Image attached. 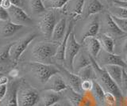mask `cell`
Segmentation results:
<instances>
[{"label":"cell","mask_w":127,"mask_h":106,"mask_svg":"<svg viewBox=\"0 0 127 106\" xmlns=\"http://www.w3.org/2000/svg\"><path fill=\"white\" fill-rule=\"evenodd\" d=\"M109 13L111 15H113V16H115L117 18L127 19V9L113 6L110 9Z\"/></svg>","instance_id":"obj_29"},{"label":"cell","mask_w":127,"mask_h":106,"mask_svg":"<svg viewBox=\"0 0 127 106\" xmlns=\"http://www.w3.org/2000/svg\"><path fill=\"white\" fill-rule=\"evenodd\" d=\"M43 87L44 90H52V91L57 93H63L65 89L68 88L60 73L52 76L43 85Z\"/></svg>","instance_id":"obj_13"},{"label":"cell","mask_w":127,"mask_h":106,"mask_svg":"<svg viewBox=\"0 0 127 106\" xmlns=\"http://www.w3.org/2000/svg\"><path fill=\"white\" fill-rule=\"evenodd\" d=\"M125 61L126 63V64H127V54L126 55V59H125Z\"/></svg>","instance_id":"obj_45"},{"label":"cell","mask_w":127,"mask_h":106,"mask_svg":"<svg viewBox=\"0 0 127 106\" xmlns=\"http://www.w3.org/2000/svg\"><path fill=\"white\" fill-rule=\"evenodd\" d=\"M0 21H9V14H8L7 10L2 8V6H0Z\"/></svg>","instance_id":"obj_34"},{"label":"cell","mask_w":127,"mask_h":106,"mask_svg":"<svg viewBox=\"0 0 127 106\" xmlns=\"http://www.w3.org/2000/svg\"><path fill=\"white\" fill-rule=\"evenodd\" d=\"M2 2H3V0H0V6H2Z\"/></svg>","instance_id":"obj_44"},{"label":"cell","mask_w":127,"mask_h":106,"mask_svg":"<svg viewBox=\"0 0 127 106\" xmlns=\"http://www.w3.org/2000/svg\"><path fill=\"white\" fill-rule=\"evenodd\" d=\"M99 32H100L99 33L106 34L107 36L112 37L114 40L122 38L126 34L118 28L110 13H104L102 17L100 18Z\"/></svg>","instance_id":"obj_9"},{"label":"cell","mask_w":127,"mask_h":106,"mask_svg":"<svg viewBox=\"0 0 127 106\" xmlns=\"http://www.w3.org/2000/svg\"><path fill=\"white\" fill-rule=\"evenodd\" d=\"M104 6L99 0H84L81 15L82 19H86L102 11Z\"/></svg>","instance_id":"obj_14"},{"label":"cell","mask_w":127,"mask_h":106,"mask_svg":"<svg viewBox=\"0 0 127 106\" xmlns=\"http://www.w3.org/2000/svg\"><path fill=\"white\" fill-rule=\"evenodd\" d=\"M95 61L102 68L107 65H118L124 69L127 68V64L125 60L120 55L106 52L103 49H102L98 53V56L95 59Z\"/></svg>","instance_id":"obj_10"},{"label":"cell","mask_w":127,"mask_h":106,"mask_svg":"<svg viewBox=\"0 0 127 106\" xmlns=\"http://www.w3.org/2000/svg\"><path fill=\"white\" fill-rule=\"evenodd\" d=\"M71 0H43L45 9L49 10H59L63 9Z\"/></svg>","instance_id":"obj_25"},{"label":"cell","mask_w":127,"mask_h":106,"mask_svg":"<svg viewBox=\"0 0 127 106\" xmlns=\"http://www.w3.org/2000/svg\"><path fill=\"white\" fill-rule=\"evenodd\" d=\"M60 43L40 41L34 44L30 51V62L53 64Z\"/></svg>","instance_id":"obj_1"},{"label":"cell","mask_w":127,"mask_h":106,"mask_svg":"<svg viewBox=\"0 0 127 106\" xmlns=\"http://www.w3.org/2000/svg\"><path fill=\"white\" fill-rule=\"evenodd\" d=\"M111 16H112V18L114 19V22L116 23V25H118V28L124 33H127V19L119 18L115 16H113V15H111Z\"/></svg>","instance_id":"obj_31"},{"label":"cell","mask_w":127,"mask_h":106,"mask_svg":"<svg viewBox=\"0 0 127 106\" xmlns=\"http://www.w3.org/2000/svg\"><path fill=\"white\" fill-rule=\"evenodd\" d=\"M82 48V44L77 41L75 37L74 31H72L67 37L64 52V66L72 72V64L75 56Z\"/></svg>","instance_id":"obj_8"},{"label":"cell","mask_w":127,"mask_h":106,"mask_svg":"<svg viewBox=\"0 0 127 106\" xmlns=\"http://www.w3.org/2000/svg\"><path fill=\"white\" fill-rule=\"evenodd\" d=\"M112 3L113 6H114L127 9V1H124V0H113Z\"/></svg>","instance_id":"obj_36"},{"label":"cell","mask_w":127,"mask_h":106,"mask_svg":"<svg viewBox=\"0 0 127 106\" xmlns=\"http://www.w3.org/2000/svg\"><path fill=\"white\" fill-rule=\"evenodd\" d=\"M9 14V21L18 25H33V20L20 6L12 5L7 10Z\"/></svg>","instance_id":"obj_11"},{"label":"cell","mask_w":127,"mask_h":106,"mask_svg":"<svg viewBox=\"0 0 127 106\" xmlns=\"http://www.w3.org/2000/svg\"><path fill=\"white\" fill-rule=\"evenodd\" d=\"M124 1H127V0H124Z\"/></svg>","instance_id":"obj_48"},{"label":"cell","mask_w":127,"mask_h":106,"mask_svg":"<svg viewBox=\"0 0 127 106\" xmlns=\"http://www.w3.org/2000/svg\"><path fill=\"white\" fill-rule=\"evenodd\" d=\"M10 46H5L0 49V63H6L10 60Z\"/></svg>","instance_id":"obj_30"},{"label":"cell","mask_w":127,"mask_h":106,"mask_svg":"<svg viewBox=\"0 0 127 106\" xmlns=\"http://www.w3.org/2000/svg\"><path fill=\"white\" fill-rule=\"evenodd\" d=\"M40 100L41 94L37 89L21 82L18 90V106H34Z\"/></svg>","instance_id":"obj_5"},{"label":"cell","mask_w":127,"mask_h":106,"mask_svg":"<svg viewBox=\"0 0 127 106\" xmlns=\"http://www.w3.org/2000/svg\"><path fill=\"white\" fill-rule=\"evenodd\" d=\"M84 0H71L62 9L64 13L70 16L72 19L77 20L81 18Z\"/></svg>","instance_id":"obj_15"},{"label":"cell","mask_w":127,"mask_h":106,"mask_svg":"<svg viewBox=\"0 0 127 106\" xmlns=\"http://www.w3.org/2000/svg\"><path fill=\"white\" fill-rule=\"evenodd\" d=\"M36 33H30L26 36L20 38L19 40L15 41L10 46V61H12L14 64H16L20 60L24 52L26 50L31 42L37 37Z\"/></svg>","instance_id":"obj_6"},{"label":"cell","mask_w":127,"mask_h":106,"mask_svg":"<svg viewBox=\"0 0 127 106\" xmlns=\"http://www.w3.org/2000/svg\"><path fill=\"white\" fill-rule=\"evenodd\" d=\"M9 75L12 78H16V77H18V70L17 69H13V70H11L10 73H9Z\"/></svg>","instance_id":"obj_41"},{"label":"cell","mask_w":127,"mask_h":106,"mask_svg":"<svg viewBox=\"0 0 127 106\" xmlns=\"http://www.w3.org/2000/svg\"><path fill=\"white\" fill-rule=\"evenodd\" d=\"M8 90V84L0 85V101H3Z\"/></svg>","instance_id":"obj_35"},{"label":"cell","mask_w":127,"mask_h":106,"mask_svg":"<svg viewBox=\"0 0 127 106\" xmlns=\"http://www.w3.org/2000/svg\"><path fill=\"white\" fill-rule=\"evenodd\" d=\"M29 6L31 12L34 14H43L45 12L43 0H29Z\"/></svg>","instance_id":"obj_27"},{"label":"cell","mask_w":127,"mask_h":106,"mask_svg":"<svg viewBox=\"0 0 127 106\" xmlns=\"http://www.w3.org/2000/svg\"><path fill=\"white\" fill-rule=\"evenodd\" d=\"M58 21L57 13L54 10H50L41 14L38 20L37 25L40 31L46 39H51L54 27Z\"/></svg>","instance_id":"obj_7"},{"label":"cell","mask_w":127,"mask_h":106,"mask_svg":"<svg viewBox=\"0 0 127 106\" xmlns=\"http://www.w3.org/2000/svg\"><path fill=\"white\" fill-rule=\"evenodd\" d=\"M26 66L33 77L40 84L43 85L52 76L60 73L59 67L54 64H41V63L30 62L27 64Z\"/></svg>","instance_id":"obj_3"},{"label":"cell","mask_w":127,"mask_h":106,"mask_svg":"<svg viewBox=\"0 0 127 106\" xmlns=\"http://www.w3.org/2000/svg\"><path fill=\"white\" fill-rule=\"evenodd\" d=\"M96 37L98 38L99 43H100L102 49L110 53H114L115 42L112 37L103 33H98Z\"/></svg>","instance_id":"obj_23"},{"label":"cell","mask_w":127,"mask_h":106,"mask_svg":"<svg viewBox=\"0 0 127 106\" xmlns=\"http://www.w3.org/2000/svg\"><path fill=\"white\" fill-rule=\"evenodd\" d=\"M76 74L81 78L82 81H84V80L95 81V78H96L95 70L93 68V66L91 65V64L88 66H85V67H83V69H81Z\"/></svg>","instance_id":"obj_24"},{"label":"cell","mask_w":127,"mask_h":106,"mask_svg":"<svg viewBox=\"0 0 127 106\" xmlns=\"http://www.w3.org/2000/svg\"><path fill=\"white\" fill-rule=\"evenodd\" d=\"M91 65L93 66V68L95 72V82H97L98 83L101 85V87L103 89L105 92H109L113 93L114 95L117 97L118 101V104L120 106V104L122 101L123 94L122 93L121 89L119 88V86L115 83V82L111 79V78L109 76V74L105 70L104 68L100 67L98 64L95 59H93L91 56Z\"/></svg>","instance_id":"obj_2"},{"label":"cell","mask_w":127,"mask_h":106,"mask_svg":"<svg viewBox=\"0 0 127 106\" xmlns=\"http://www.w3.org/2000/svg\"><path fill=\"white\" fill-rule=\"evenodd\" d=\"M63 99L62 93H57L52 90H44L41 95V100L45 106H54Z\"/></svg>","instance_id":"obj_20"},{"label":"cell","mask_w":127,"mask_h":106,"mask_svg":"<svg viewBox=\"0 0 127 106\" xmlns=\"http://www.w3.org/2000/svg\"><path fill=\"white\" fill-rule=\"evenodd\" d=\"M85 50L93 59H96L98 53L102 50V47L96 37H87L83 41V44Z\"/></svg>","instance_id":"obj_18"},{"label":"cell","mask_w":127,"mask_h":106,"mask_svg":"<svg viewBox=\"0 0 127 106\" xmlns=\"http://www.w3.org/2000/svg\"><path fill=\"white\" fill-rule=\"evenodd\" d=\"M34 106H45V104L43 103V101L41 100H40V101L38 102V103H37Z\"/></svg>","instance_id":"obj_43"},{"label":"cell","mask_w":127,"mask_h":106,"mask_svg":"<svg viewBox=\"0 0 127 106\" xmlns=\"http://www.w3.org/2000/svg\"><path fill=\"white\" fill-rule=\"evenodd\" d=\"M60 69V74H61L64 80L66 82L67 87L73 89L74 91L83 93L81 89V83L82 79L79 78L76 74L70 71L67 69H66L64 66H59L57 65Z\"/></svg>","instance_id":"obj_12"},{"label":"cell","mask_w":127,"mask_h":106,"mask_svg":"<svg viewBox=\"0 0 127 106\" xmlns=\"http://www.w3.org/2000/svg\"><path fill=\"white\" fill-rule=\"evenodd\" d=\"M91 64V56L87 53L86 50L81 48L78 54L75 56L73 64H72V72L77 74L79 70L83 69L85 66H88Z\"/></svg>","instance_id":"obj_17"},{"label":"cell","mask_w":127,"mask_h":106,"mask_svg":"<svg viewBox=\"0 0 127 106\" xmlns=\"http://www.w3.org/2000/svg\"><path fill=\"white\" fill-rule=\"evenodd\" d=\"M23 28L22 25H18L10 21H2L0 24V37L6 38L14 35L16 33Z\"/></svg>","instance_id":"obj_21"},{"label":"cell","mask_w":127,"mask_h":106,"mask_svg":"<svg viewBox=\"0 0 127 106\" xmlns=\"http://www.w3.org/2000/svg\"><path fill=\"white\" fill-rule=\"evenodd\" d=\"M57 106H73V105H71L70 102L66 99V98H64V99H62L61 101L59 102Z\"/></svg>","instance_id":"obj_39"},{"label":"cell","mask_w":127,"mask_h":106,"mask_svg":"<svg viewBox=\"0 0 127 106\" xmlns=\"http://www.w3.org/2000/svg\"><path fill=\"white\" fill-rule=\"evenodd\" d=\"M122 40L121 44L122 52L126 55L127 54V33L123 37H122Z\"/></svg>","instance_id":"obj_37"},{"label":"cell","mask_w":127,"mask_h":106,"mask_svg":"<svg viewBox=\"0 0 127 106\" xmlns=\"http://www.w3.org/2000/svg\"><path fill=\"white\" fill-rule=\"evenodd\" d=\"M10 1L11 2L12 5L14 6H20L22 5V0H10Z\"/></svg>","instance_id":"obj_42"},{"label":"cell","mask_w":127,"mask_h":106,"mask_svg":"<svg viewBox=\"0 0 127 106\" xmlns=\"http://www.w3.org/2000/svg\"><path fill=\"white\" fill-rule=\"evenodd\" d=\"M94 82L93 80H84L82 81L81 83V89L83 93H87L91 92L94 86Z\"/></svg>","instance_id":"obj_32"},{"label":"cell","mask_w":127,"mask_h":106,"mask_svg":"<svg viewBox=\"0 0 127 106\" xmlns=\"http://www.w3.org/2000/svg\"><path fill=\"white\" fill-rule=\"evenodd\" d=\"M121 90H122V94H125L127 92V70L126 69H123V71H122Z\"/></svg>","instance_id":"obj_33"},{"label":"cell","mask_w":127,"mask_h":106,"mask_svg":"<svg viewBox=\"0 0 127 106\" xmlns=\"http://www.w3.org/2000/svg\"><path fill=\"white\" fill-rule=\"evenodd\" d=\"M11 6H12V3H11V2L10 1V0H3L2 4V8H4L5 10H7Z\"/></svg>","instance_id":"obj_38"},{"label":"cell","mask_w":127,"mask_h":106,"mask_svg":"<svg viewBox=\"0 0 127 106\" xmlns=\"http://www.w3.org/2000/svg\"><path fill=\"white\" fill-rule=\"evenodd\" d=\"M20 84V81H12L8 83V90L3 100L4 106H18V90Z\"/></svg>","instance_id":"obj_16"},{"label":"cell","mask_w":127,"mask_h":106,"mask_svg":"<svg viewBox=\"0 0 127 106\" xmlns=\"http://www.w3.org/2000/svg\"><path fill=\"white\" fill-rule=\"evenodd\" d=\"M102 106H119L117 97L113 93L109 92H105L104 99Z\"/></svg>","instance_id":"obj_28"},{"label":"cell","mask_w":127,"mask_h":106,"mask_svg":"<svg viewBox=\"0 0 127 106\" xmlns=\"http://www.w3.org/2000/svg\"><path fill=\"white\" fill-rule=\"evenodd\" d=\"M102 68L105 69L107 74H109V76L111 78V79H112L115 83L119 86V88L121 89L122 71L124 68L118 65H107Z\"/></svg>","instance_id":"obj_22"},{"label":"cell","mask_w":127,"mask_h":106,"mask_svg":"<svg viewBox=\"0 0 127 106\" xmlns=\"http://www.w3.org/2000/svg\"><path fill=\"white\" fill-rule=\"evenodd\" d=\"M8 83H9V79H8L7 77L4 75L0 76V85H6Z\"/></svg>","instance_id":"obj_40"},{"label":"cell","mask_w":127,"mask_h":106,"mask_svg":"<svg viewBox=\"0 0 127 106\" xmlns=\"http://www.w3.org/2000/svg\"><path fill=\"white\" fill-rule=\"evenodd\" d=\"M67 28V18H61L57 23V25H55L50 40L53 42L61 43L66 34Z\"/></svg>","instance_id":"obj_19"},{"label":"cell","mask_w":127,"mask_h":106,"mask_svg":"<svg viewBox=\"0 0 127 106\" xmlns=\"http://www.w3.org/2000/svg\"><path fill=\"white\" fill-rule=\"evenodd\" d=\"M91 93H92L95 99L97 102L98 106H102L103 99H104L105 91L101 87V85L95 81L94 82V86H93L92 90H91Z\"/></svg>","instance_id":"obj_26"},{"label":"cell","mask_w":127,"mask_h":106,"mask_svg":"<svg viewBox=\"0 0 127 106\" xmlns=\"http://www.w3.org/2000/svg\"><path fill=\"white\" fill-rule=\"evenodd\" d=\"M85 20V22L79 30L78 35H75L77 41L81 44L86 38L97 37L100 29V17L98 14L92 15Z\"/></svg>","instance_id":"obj_4"},{"label":"cell","mask_w":127,"mask_h":106,"mask_svg":"<svg viewBox=\"0 0 127 106\" xmlns=\"http://www.w3.org/2000/svg\"><path fill=\"white\" fill-rule=\"evenodd\" d=\"M2 70V66H0V73H1Z\"/></svg>","instance_id":"obj_46"},{"label":"cell","mask_w":127,"mask_h":106,"mask_svg":"<svg viewBox=\"0 0 127 106\" xmlns=\"http://www.w3.org/2000/svg\"><path fill=\"white\" fill-rule=\"evenodd\" d=\"M106 1H110V0H106ZM111 1H113V0H111Z\"/></svg>","instance_id":"obj_47"}]
</instances>
